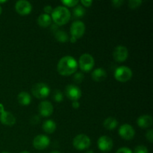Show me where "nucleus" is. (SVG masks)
Masks as SVG:
<instances>
[{
    "label": "nucleus",
    "instance_id": "20",
    "mask_svg": "<svg viewBox=\"0 0 153 153\" xmlns=\"http://www.w3.org/2000/svg\"><path fill=\"white\" fill-rule=\"evenodd\" d=\"M56 123L52 120L44 121L43 124V129L47 134H52L56 130Z\"/></svg>",
    "mask_w": 153,
    "mask_h": 153
},
{
    "label": "nucleus",
    "instance_id": "8",
    "mask_svg": "<svg viewBox=\"0 0 153 153\" xmlns=\"http://www.w3.org/2000/svg\"><path fill=\"white\" fill-rule=\"evenodd\" d=\"M65 94L72 101H78L82 97V91L75 85H68L65 88Z\"/></svg>",
    "mask_w": 153,
    "mask_h": 153
},
{
    "label": "nucleus",
    "instance_id": "3",
    "mask_svg": "<svg viewBox=\"0 0 153 153\" xmlns=\"http://www.w3.org/2000/svg\"><path fill=\"white\" fill-rule=\"evenodd\" d=\"M31 94L37 99H45L50 94V88L46 83L39 82L32 87Z\"/></svg>",
    "mask_w": 153,
    "mask_h": 153
},
{
    "label": "nucleus",
    "instance_id": "28",
    "mask_svg": "<svg viewBox=\"0 0 153 153\" xmlns=\"http://www.w3.org/2000/svg\"><path fill=\"white\" fill-rule=\"evenodd\" d=\"M133 153H149L148 149L145 146L143 145H139L134 148V152Z\"/></svg>",
    "mask_w": 153,
    "mask_h": 153
},
{
    "label": "nucleus",
    "instance_id": "23",
    "mask_svg": "<svg viewBox=\"0 0 153 153\" xmlns=\"http://www.w3.org/2000/svg\"><path fill=\"white\" fill-rule=\"evenodd\" d=\"M85 12H86V10H85V7L83 6L77 4L76 7H74L73 10V16L76 19H79V18L85 16Z\"/></svg>",
    "mask_w": 153,
    "mask_h": 153
},
{
    "label": "nucleus",
    "instance_id": "9",
    "mask_svg": "<svg viewBox=\"0 0 153 153\" xmlns=\"http://www.w3.org/2000/svg\"><path fill=\"white\" fill-rule=\"evenodd\" d=\"M50 144V139L45 134H38L33 140V146L36 149L43 150Z\"/></svg>",
    "mask_w": 153,
    "mask_h": 153
},
{
    "label": "nucleus",
    "instance_id": "24",
    "mask_svg": "<svg viewBox=\"0 0 153 153\" xmlns=\"http://www.w3.org/2000/svg\"><path fill=\"white\" fill-rule=\"evenodd\" d=\"M52 99L55 100L56 102H61L63 101V94L60 90L55 89V91L52 92Z\"/></svg>",
    "mask_w": 153,
    "mask_h": 153
},
{
    "label": "nucleus",
    "instance_id": "37",
    "mask_svg": "<svg viewBox=\"0 0 153 153\" xmlns=\"http://www.w3.org/2000/svg\"><path fill=\"white\" fill-rule=\"evenodd\" d=\"M70 42H71V43H76V40H77V39H76L75 37H71L70 38Z\"/></svg>",
    "mask_w": 153,
    "mask_h": 153
},
{
    "label": "nucleus",
    "instance_id": "17",
    "mask_svg": "<svg viewBox=\"0 0 153 153\" xmlns=\"http://www.w3.org/2000/svg\"><path fill=\"white\" fill-rule=\"evenodd\" d=\"M91 77L95 82H102L106 79L107 73L103 68H97L92 72Z\"/></svg>",
    "mask_w": 153,
    "mask_h": 153
},
{
    "label": "nucleus",
    "instance_id": "43",
    "mask_svg": "<svg viewBox=\"0 0 153 153\" xmlns=\"http://www.w3.org/2000/svg\"><path fill=\"white\" fill-rule=\"evenodd\" d=\"M1 153H10V152H1Z\"/></svg>",
    "mask_w": 153,
    "mask_h": 153
},
{
    "label": "nucleus",
    "instance_id": "15",
    "mask_svg": "<svg viewBox=\"0 0 153 153\" xmlns=\"http://www.w3.org/2000/svg\"><path fill=\"white\" fill-rule=\"evenodd\" d=\"M0 122L4 126H13L16 123V117L12 113L4 111L0 114Z\"/></svg>",
    "mask_w": 153,
    "mask_h": 153
},
{
    "label": "nucleus",
    "instance_id": "7",
    "mask_svg": "<svg viewBox=\"0 0 153 153\" xmlns=\"http://www.w3.org/2000/svg\"><path fill=\"white\" fill-rule=\"evenodd\" d=\"M85 32V25L82 21L76 20L72 23L70 26L71 37L76 39H79L84 35Z\"/></svg>",
    "mask_w": 153,
    "mask_h": 153
},
{
    "label": "nucleus",
    "instance_id": "2",
    "mask_svg": "<svg viewBox=\"0 0 153 153\" xmlns=\"http://www.w3.org/2000/svg\"><path fill=\"white\" fill-rule=\"evenodd\" d=\"M52 19L58 26H61L70 21L71 13L65 6H58L52 12Z\"/></svg>",
    "mask_w": 153,
    "mask_h": 153
},
{
    "label": "nucleus",
    "instance_id": "21",
    "mask_svg": "<svg viewBox=\"0 0 153 153\" xmlns=\"http://www.w3.org/2000/svg\"><path fill=\"white\" fill-rule=\"evenodd\" d=\"M118 125V122L117 119L113 117H109L106 118L103 122V126L108 130H114L117 128Z\"/></svg>",
    "mask_w": 153,
    "mask_h": 153
},
{
    "label": "nucleus",
    "instance_id": "34",
    "mask_svg": "<svg viewBox=\"0 0 153 153\" xmlns=\"http://www.w3.org/2000/svg\"><path fill=\"white\" fill-rule=\"evenodd\" d=\"M43 10H44L45 13H46V14H49V13H52L53 9H52V7H51L50 5H46L43 7Z\"/></svg>",
    "mask_w": 153,
    "mask_h": 153
},
{
    "label": "nucleus",
    "instance_id": "31",
    "mask_svg": "<svg viewBox=\"0 0 153 153\" xmlns=\"http://www.w3.org/2000/svg\"><path fill=\"white\" fill-rule=\"evenodd\" d=\"M116 153H133L132 151L130 149L127 147H122L120 148L117 151Z\"/></svg>",
    "mask_w": 153,
    "mask_h": 153
},
{
    "label": "nucleus",
    "instance_id": "35",
    "mask_svg": "<svg viewBox=\"0 0 153 153\" xmlns=\"http://www.w3.org/2000/svg\"><path fill=\"white\" fill-rule=\"evenodd\" d=\"M72 106H73V108H79V106H80V103L78 101H73V103H72Z\"/></svg>",
    "mask_w": 153,
    "mask_h": 153
},
{
    "label": "nucleus",
    "instance_id": "14",
    "mask_svg": "<svg viewBox=\"0 0 153 153\" xmlns=\"http://www.w3.org/2000/svg\"><path fill=\"white\" fill-rule=\"evenodd\" d=\"M39 114L42 117H48L53 113V105L49 101H42L38 105Z\"/></svg>",
    "mask_w": 153,
    "mask_h": 153
},
{
    "label": "nucleus",
    "instance_id": "12",
    "mask_svg": "<svg viewBox=\"0 0 153 153\" xmlns=\"http://www.w3.org/2000/svg\"><path fill=\"white\" fill-rule=\"evenodd\" d=\"M119 134L124 140H130L134 138L135 131L130 124H123L119 128Z\"/></svg>",
    "mask_w": 153,
    "mask_h": 153
},
{
    "label": "nucleus",
    "instance_id": "38",
    "mask_svg": "<svg viewBox=\"0 0 153 153\" xmlns=\"http://www.w3.org/2000/svg\"><path fill=\"white\" fill-rule=\"evenodd\" d=\"M7 2L6 0H0V4H3V3H5Z\"/></svg>",
    "mask_w": 153,
    "mask_h": 153
},
{
    "label": "nucleus",
    "instance_id": "11",
    "mask_svg": "<svg viewBox=\"0 0 153 153\" xmlns=\"http://www.w3.org/2000/svg\"><path fill=\"white\" fill-rule=\"evenodd\" d=\"M97 146H98V148L102 152H108L111 150L112 148H113V140H112V139L110 137L107 135L101 136L98 139Z\"/></svg>",
    "mask_w": 153,
    "mask_h": 153
},
{
    "label": "nucleus",
    "instance_id": "5",
    "mask_svg": "<svg viewBox=\"0 0 153 153\" xmlns=\"http://www.w3.org/2000/svg\"><path fill=\"white\" fill-rule=\"evenodd\" d=\"M132 70L128 67L121 66L116 69L114 72V78L120 82H126L132 77Z\"/></svg>",
    "mask_w": 153,
    "mask_h": 153
},
{
    "label": "nucleus",
    "instance_id": "6",
    "mask_svg": "<svg viewBox=\"0 0 153 153\" xmlns=\"http://www.w3.org/2000/svg\"><path fill=\"white\" fill-rule=\"evenodd\" d=\"M91 144V140L88 135L80 134L76 135L73 140V145L78 150H85L88 149Z\"/></svg>",
    "mask_w": 153,
    "mask_h": 153
},
{
    "label": "nucleus",
    "instance_id": "29",
    "mask_svg": "<svg viewBox=\"0 0 153 153\" xmlns=\"http://www.w3.org/2000/svg\"><path fill=\"white\" fill-rule=\"evenodd\" d=\"M146 137L150 143H152L153 141V130L149 129L147 132L146 133Z\"/></svg>",
    "mask_w": 153,
    "mask_h": 153
},
{
    "label": "nucleus",
    "instance_id": "10",
    "mask_svg": "<svg viewBox=\"0 0 153 153\" xmlns=\"http://www.w3.org/2000/svg\"><path fill=\"white\" fill-rule=\"evenodd\" d=\"M15 10L19 14L25 16L31 13L32 10V5L26 0H19L15 4Z\"/></svg>",
    "mask_w": 153,
    "mask_h": 153
},
{
    "label": "nucleus",
    "instance_id": "19",
    "mask_svg": "<svg viewBox=\"0 0 153 153\" xmlns=\"http://www.w3.org/2000/svg\"><path fill=\"white\" fill-rule=\"evenodd\" d=\"M17 100L19 104L22 105L26 106L31 103V97L28 93L22 91V92H20L18 94Z\"/></svg>",
    "mask_w": 153,
    "mask_h": 153
},
{
    "label": "nucleus",
    "instance_id": "25",
    "mask_svg": "<svg viewBox=\"0 0 153 153\" xmlns=\"http://www.w3.org/2000/svg\"><path fill=\"white\" fill-rule=\"evenodd\" d=\"M84 79H85V76L81 72H77V73H74V76H73V81L74 82L77 84H80L83 82Z\"/></svg>",
    "mask_w": 153,
    "mask_h": 153
},
{
    "label": "nucleus",
    "instance_id": "4",
    "mask_svg": "<svg viewBox=\"0 0 153 153\" xmlns=\"http://www.w3.org/2000/svg\"><path fill=\"white\" fill-rule=\"evenodd\" d=\"M95 61L94 57L88 53H85L80 56L79 59V68L83 72H90L94 68Z\"/></svg>",
    "mask_w": 153,
    "mask_h": 153
},
{
    "label": "nucleus",
    "instance_id": "30",
    "mask_svg": "<svg viewBox=\"0 0 153 153\" xmlns=\"http://www.w3.org/2000/svg\"><path fill=\"white\" fill-rule=\"evenodd\" d=\"M31 123L32 124V125H37V124H38V123L40 122V117H39L37 115H34V116H33L31 118Z\"/></svg>",
    "mask_w": 153,
    "mask_h": 153
},
{
    "label": "nucleus",
    "instance_id": "40",
    "mask_svg": "<svg viewBox=\"0 0 153 153\" xmlns=\"http://www.w3.org/2000/svg\"><path fill=\"white\" fill-rule=\"evenodd\" d=\"M50 153H61V152H58V151H52V152H50Z\"/></svg>",
    "mask_w": 153,
    "mask_h": 153
},
{
    "label": "nucleus",
    "instance_id": "33",
    "mask_svg": "<svg viewBox=\"0 0 153 153\" xmlns=\"http://www.w3.org/2000/svg\"><path fill=\"white\" fill-rule=\"evenodd\" d=\"M81 3H82V5L85 6V7H90V6L92 4L93 1H91V0H82V1H81Z\"/></svg>",
    "mask_w": 153,
    "mask_h": 153
},
{
    "label": "nucleus",
    "instance_id": "16",
    "mask_svg": "<svg viewBox=\"0 0 153 153\" xmlns=\"http://www.w3.org/2000/svg\"><path fill=\"white\" fill-rule=\"evenodd\" d=\"M152 117L150 115H142L137 120V123L139 127L142 128H149L152 126Z\"/></svg>",
    "mask_w": 153,
    "mask_h": 153
},
{
    "label": "nucleus",
    "instance_id": "22",
    "mask_svg": "<svg viewBox=\"0 0 153 153\" xmlns=\"http://www.w3.org/2000/svg\"><path fill=\"white\" fill-rule=\"evenodd\" d=\"M55 37L60 43H67L69 40L68 34L62 30H57L55 32Z\"/></svg>",
    "mask_w": 153,
    "mask_h": 153
},
{
    "label": "nucleus",
    "instance_id": "1",
    "mask_svg": "<svg viewBox=\"0 0 153 153\" xmlns=\"http://www.w3.org/2000/svg\"><path fill=\"white\" fill-rule=\"evenodd\" d=\"M78 69V62L73 57L67 55L59 60L57 65V70L59 74L68 76L74 74Z\"/></svg>",
    "mask_w": 153,
    "mask_h": 153
},
{
    "label": "nucleus",
    "instance_id": "26",
    "mask_svg": "<svg viewBox=\"0 0 153 153\" xmlns=\"http://www.w3.org/2000/svg\"><path fill=\"white\" fill-rule=\"evenodd\" d=\"M61 2H62L64 5L67 6V7H76V6L79 4V1H78V0H62Z\"/></svg>",
    "mask_w": 153,
    "mask_h": 153
},
{
    "label": "nucleus",
    "instance_id": "36",
    "mask_svg": "<svg viewBox=\"0 0 153 153\" xmlns=\"http://www.w3.org/2000/svg\"><path fill=\"white\" fill-rule=\"evenodd\" d=\"M3 111H4V105H3L1 103H0V114L2 113Z\"/></svg>",
    "mask_w": 153,
    "mask_h": 153
},
{
    "label": "nucleus",
    "instance_id": "18",
    "mask_svg": "<svg viewBox=\"0 0 153 153\" xmlns=\"http://www.w3.org/2000/svg\"><path fill=\"white\" fill-rule=\"evenodd\" d=\"M37 23L40 26L46 28V27L51 25V24H52V18L49 16V14L42 13L37 18Z\"/></svg>",
    "mask_w": 153,
    "mask_h": 153
},
{
    "label": "nucleus",
    "instance_id": "32",
    "mask_svg": "<svg viewBox=\"0 0 153 153\" xmlns=\"http://www.w3.org/2000/svg\"><path fill=\"white\" fill-rule=\"evenodd\" d=\"M123 3V0H114V1H112V4L115 7H120L122 5Z\"/></svg>",
    "mask_w": 153,
    "mask_h": 153
},
{
    "label": "nucleus",
    "instance_id": "41",
    "mask_svg": "<svg viewBox=\"0 0 153 153\" xmlns=\"http://www.w3.org/2000/svg\"><path fill=\"white\" fill-rule=\"evenodd\" d=\"M20 153H30V152H28V151H22V152H21Z\"/></svg>",
    "mask_w": 153,
    "mask_h": 153
},
{
    "label": "nucleus",
    "instance_id": "39",
    "mask_svg": "<svg viewBox=\"0 0 153 153\" xmlns=\"http://www.w3.org/2000/svg\"><path fill=\"white\" fill-rule=\"evenodd\" d=\"M86 153H94V151H92V150H88V151H87Z\"/></svg>",
    "mask_w": 153,
    "mask_h": 153
},
{
    "label": "nucleus",
    "instance_id": "27",
    "mask_svg": "<svg viewBox=\"0 0 153 153\" xmlns=\"http://www.w3.org/2000/svg\"><path fill=\"white\" fill-rule=\"evenodd\" d=\"M141 4V0H130V1H128V7L132 9L137 8V7H140Z\"/></svg>",
    "mask_w": 153,
    "mask_h": 153
},
{
    "label": "nucleus",
    "instance_id": "13",
    "mask_svg": "<svg viewBox=\"0 0 153 153\" xmlns=\"http://www.w3.org/2000/svg\"><path fill=\"white\" fill-rule=\"evenodd\" d=\"M128 51L126 46L120 45L115 47L113 52L114 59L117 62H123L128 58Z\"/></svg>",
    "mask_w": 153,
    "mask_h": 153
},
{
    "label": "nucleus",
    "instance_id": "42",
    "mask_svg": "<svg viewBox=\"0 0 153 153\" xmlns=\"http://www.w3.org/2000/svg\"><path fill=\"white\" fill-rule=\"evenodd\" d=\"M1 11H2V8H1V5H0V14H1Z\"/></svg>",
    "mask_w": 153,
    "mask_h": 153
}]
</instances>
